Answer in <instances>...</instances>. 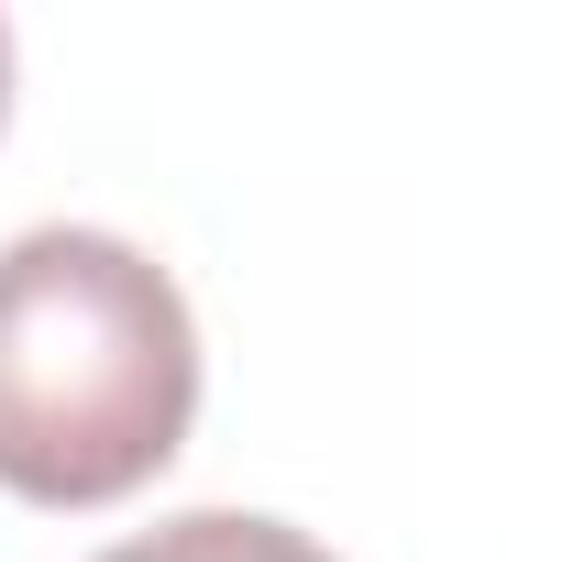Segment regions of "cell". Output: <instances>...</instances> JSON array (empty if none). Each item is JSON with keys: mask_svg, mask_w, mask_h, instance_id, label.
<instances>
[{"mask_svg": "<svg viewBox=\"0 0 562 562\" xmlns=\"http://www.w3.org/2000/svg\"><path fill=\"white\" fill-rule=\"evenodd\" d=\"M100 562H331V551L288 518H254V507H188V518H155V529L111 540Z\"/></svg>", "mask_w": 562, "mask_h": 562, "instance_id": "7a4b0ae2", "label": "cell"}, {"mask_svg": "<svg viewBox=\"0 0 562 562\" xmlns=\"http://www.w3.org/2000/svg\"><path fill=\"white\" fill-rule=\"evenodd\" d=\"M0 122H12V23H0Z\"/></svg>", "mask_w": 562, "mask_h": 562, "instance_id": "3957f363", "label": "cell"}, {"mask_svg": "<svg viewBox=\"0 0 562 562\" xmlns=\"http://www.w3.org/2000/svg\"><path fill=\"white\" fill-rule=\"evenodd\" d=\"M199 419V321L177 276L89 221L0 243V485L23 507L144 496Z\"/></svg>", "mask_w": 562, "mask_h": 562, "instance_id": "6da1fadb", "label": "cell"}]
</instances>
